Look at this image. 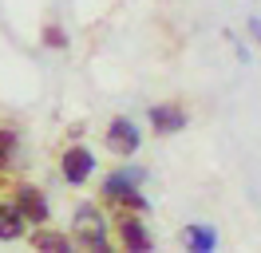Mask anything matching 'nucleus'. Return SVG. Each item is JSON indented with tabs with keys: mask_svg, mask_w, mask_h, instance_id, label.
I'll return each mask as SVG.
<instances>
[{
	"mask_svg": "<svg viewBox=\"0 0 261 253\" xmlns=\"http://www.w3.org/2000/svg\"><path fill=\"white\" fill-rule=\"evenodd\" d=\"M95 253H115V249H111V245H99V249H95Z\"/></svg>",
	"mask_w": 261,
	"mask_h": 253,
	"instance_id": "obj_15",
	"label": "nucleus"
},
{
	"mask_svg": "<svg viewBox=\"0 0 261 253\" xmlns=\"http://www.w3.org/2000/svg\"><path fill=\"white\" fill-rule=\"evenodd\" d=\"M28 241H32L36 253H75V241H71L67 234H56V230H44V225L32 230Z\"/></svg>",
	"mask_w": 261,
	"mask_h": 253,
	"instance_id": "obj_9",
	"label": "nucleus"
},
{
	"mask_svg": "<svg viewBox=\"0 0 261 253\" xmlns=\"http://www.w3.org/2000/svg\"><path fill=\"white\" fill-rule=\"evenodd\" d=\"M75 234H80V241L87 245V253H95L99 245H107V237H103V214H99L95 206H80V210H75Z\"/></svg>",
	"mask_w": 261,
	"mask_h": 253,
	"instance_id": "obj_3",
	"label": "nucleus"
},
{
	"mask_svg": "<svg viewBox=\"0 0 261 253\" xmlns=\"http://www.w3.org/2000/svg\"><path fill=\"white\" fill-rule=\"evenodd\" d=\"M119 241H123V249H127V253H150V249H154L150 230L139 218H130V214L119 218Z\"/></svg>",
	"mask_w": 261,
	"mask_h": 253,
	"instance_id": "obj_4",
	"label": "nucleus"
},
{
	"mask_svg": "<svg viewBox=\"0 0 261 253\" xmlns=\"http://www.w3.org/2000/svg\"><path fill=\"white\" fill-rule=\"evenodd\" d=\"M249 36L261 44V16H249Z\"/></svg>",
	"mask_w": 261,
	"mask_h": 253,
	"instance_id": "obj_14",
	"label": "nucleus"
},
{
	"mask_svg": "<svg viewBox=\"0 0 261 253\" xmlns=\"http://www.w3.org/2000/svg\"><path fill=\"white\" fill-rule=\"evenodd\" d=\"M115 206H123V210H135V214H147L150 206H147V198L139 194V190H130V194H119V198H111Z\"/></svg>",
	"mask_w": 261,
	"mask_h": 253,
	"instance_id": "obj_11",
	"label": "nucleus"
},
{
	"mask_svg": "<svg viewBox=\"0 0 261 253\" xmlns=\"http://www.w3.org/2000/svg\"><path fill=\"white\" fill-rule=\"evenodd\" d=\"M16 210L24 221H48L51 210H48V198H44V190L36 186H20L16 190Z\"/></svg>",
	"mask_w": 261,
	"mask_h": 253,
	"instance_id": "obj_6",
	"label": "nucleus"
},
{
	"mask_svg": "<svg viewBox=\"0 0 261 253\" xmlns=\"http://www.w3.org/2000/svg\"><path fill=\"white\" fill-rule=\"evenodd\" d=\"M12 150H16V135H12V131H0V170H8Z\"/></svg>",
	"mask_w": 261,
	"mask_h": 253,
	"instance_id": "obj_12",
	"label": "nucleus"
},
{
	"mask_svg": "<svg viewBox=\"0 0 261 253\" xmlns=\"http://www.w3.org/2000/svg\"><path fill=\"white\" fill-rule=\"evenodd\" d=\"M182 245H186V253H214L218 249V234L206 221H194V225L182 230Z\"/></svg>",
	"mask_w": 261,
	"mask_h": 253,
	"instance_id": "obj_8",
	"label": "nucleus"
},
{
	"mask_svg": "<svg viewBox=\"0 0 261 253\" xmlns=\"http://www.w3.org/2000/svg\"><path fill=\"white\" fill-rule=\"evenodd\" d=\"M24 237V218L12 202H0V241H16Z\"/></svg>",
	"mask_w": 261,
	"mask_h": 253,
	"instance_id": "obj_10",
	"label": "nucleus"
},
{
	"mask_svg": "<svg viewBox=\"0 0 261 253\" xmlns=\"http://www.w3.org/2000/svg\"><path fill=\"white\" fill-rule=\"evenodd\" d=\"M143 178H147V170H143V166H119V170H111L107 178H103V194H107V198L130 194V190L143 186Z\"/></svg>",
	"mask_w": 261,
	"mask_h": 253,
	"instance_id": "obj_5",
	"label": "nucleus"
},
{
	"mask_svg": "<svg viewBox=\"0 0 261 253\" xmlns=\"http://www.w3.org/2000/svg\"><path fill=\"white\" fill-rule=\"evenodd\" d=\"M60 170H64V178L71 186H83L91 178V170H95V155L87 146H67L64 158H60Z\"/></svg>",
	"mask_w": 261,
	"mask_h": 253,
	"instance_id": "obj_2",
	"label": "nucleus"
},
{
	"mask_svg": "<svg viewBox=\"0 0 261 253\" xmlns=\"http://www.w3.org/2000/svg\"><path fill=\"white\" fill-rule=\"evenodd\" d=\"M150 127H154L159 135H174V131L186 127V111H182L178 103H154V107H150Z\"/></svg>",
	"mask_w": 261,
	"mask_h": 253,
	"instance_id": "obj_7",
	"label": "nucleus"
},
{
	"mask_svg": "<svg viewBox=\"0 0 261 253\" xmlns=\"http://www.w3.org/2000/svg\"><path fill=\"white\" fill-rule=\"evenodd\" d=\"M139 142H143V135H139V127L130 123L127 115L111 119V127H107V150H115L119 158H130L139 150Z\"/></svg>",
	"mask_w": 261,
	"mask_h": 253,
	"instance_id": "obj_1",
	"label": "nucleus"
},
{
	"mask_svg": "<svg viewBox=\"0 0 261 253\" xmlns=\"http://www.w3.org/2000/svg\"><path fill=\"white\" fill-rule=\"evenodd\" d=\"M44 44H48V47H56V52H64V47H67L64 28H60V24H48V28H44Z\"/></svg>",
	"mask_w": 261,
	"mask_h": 253,
	"instance_id": "obj_13",
	"label": "nucleus"
}]
</instances>
